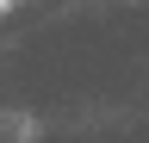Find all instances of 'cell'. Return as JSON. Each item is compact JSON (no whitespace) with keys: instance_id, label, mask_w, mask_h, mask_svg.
<instances>
[{"instance_id":"cell-1","label":"cell","mask_w":149,"mask_h":143,"mask_svg":"<svg viewBox=\"0 0 149 143\" xmlns=\"http://www.w3.org/2000/svg\"><path fill=\"white\" fill-rule=\"evenodd\" d=\"M0 6H6V0H0Z\"/></svg>"}]
</instances>
